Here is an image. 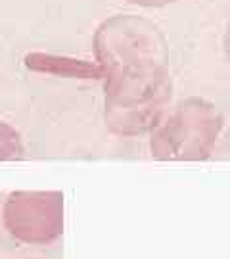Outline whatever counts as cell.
Returning a JSON list of instances; mask_svg holds the SVG:
<instances>
[{"label": "cell", "mask_w": 230, "mask_h": 259, "mask_svg": "<svg viewBox=\"0 0 230 259\" xmlns=\"http://www.w3.org/2000/svg\"><path fill=\"white\" fill-rule=\"evenodd\" d=\"M29 67L46 71V73L71 77V79H104V69L98 62H86L77 58H61V56H31Z\"/></svg>", "instance_id": "4"}, {"label": "cell", "mask_w": 230, "mask_h": 259, "mask_svg": "<svg viewBox=\"0 0 230 259\" xmlns=\"http://www.w3.org/2000/svg\"><path fill=\"white\" fill-rule=\"evenodd\" d=\"M133 4H138V6H146V8H159V6H167V4H173L177 0H129Z\"/></svg>", "instance_id": "6"}, {"label": "cell", "mask_w": 230, "mask_h": 259, "mask_svg": "<svg viewBox=\"0 0 230 259\" xmlns=\"http://www.w3.org/2000/svg\"><path fill=\"white\" fill-rule=\"evenodd\" d=\"M4 227L25 244H48L63 231L60 192H15L4 206Z\"/></svg>", "instance_id": "3"}, {"label": "cell", "mask_w": 230, "mask_h": 259, "mask_svg": "<svg viewBox=\"0 0 230 259\" xmlns=\"http://www.w3.org/2000/svg\"><path fill=\"white\" fill-rule=\"evenodd\" d=\"M21 154H23V146L19 135L10 125L0 123V161L21 158Z\"/></svg>", "instance_id": "5"}, {"label": "cell", "mask_w": 230, "mask_h": 259, "mask_svg": "<svg viewBox=\"0 0 230 259\" xmlns=\"http://www.w3.org/2000/svg\"><path fill=\"white\" fill-rule=\"evenodd\" d=\"M106 125L123 136L156 131L171 100L167 56H146L113 63L104 69Z\"/></svg>", "instance_id": "1"}, {"label": "cell", "mask_w": 230, "mask_h": 259, "mask_svg": "<svg viewBox=\"0 0 230 259\" xmlns=\"http://www.w3.org/2000/svg\"><path fill=\"white\" fill-rule=\"evenodd\" d=\"M221 117L213 104L188 98L161 121L152 138V156L161 161H200L215 148Z\"/></svg>", "instance_id": "2"}]
</instances>
